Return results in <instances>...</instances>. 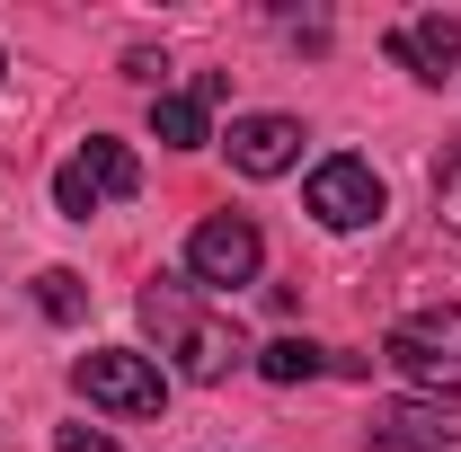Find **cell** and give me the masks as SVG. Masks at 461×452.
<instances>
[{
  "label": "cell",
  "instance_id": "ba28073f",
  "mask_svg": "<svg viewBox=\"0 0 461 452\" xmlns=\"http://www.w3.org/2000/svg\"><path fill=\"white\" fill-rule=\"evenodd\" d=\"M222 151H230L240 177H285L293 160H302V124H293V115H240L222 133Z\"/></svg>",
  "mask_w": 461,
  "mask_h": 452
},
{
  "label": "cell",
  "instance_id": "8fae6325",
  "mask_svg": "<svg viewBox=\"0 0 461 452\" xmlns=\"http://www.w3.org/2000/svg\"><path fill=\"white\" fill-rule=\"evenodd\" d=\"M151 133H160L169 151H204V142H213V133H204V98H195V89H160V98H151Z\"/></svg>",
  "mask_w": 461,
  "mask_h": 452
},
{
  "label": "cell",
  "instance_id": "4fadbf2b",
  "mask_svg": "<svg viewBox=\"0 0 461 452\" xmlns=\"http://www.w3.org/2000/svg\"><path fill=\"white\" fill-rule=\"evenodd\" d=\"M435 222L461 240V133L444 142V160H435Z\"/></svg>",
  "mask_w": 461,
  "mask_h": 452
},
{
  "label": "cell",
  "instance_id": "30bf717a",
  "mask_svg": "<svg viewBox=\"0 0 461 452\" xmlns=\"http://www.w3.org/2000/svg\"><path fill=\"white\" fill-rule=\"evenodd\" d=\"M249 364H258V382L293 391V382H320V373H329V346H311V338H276V346H258Z\"/></svg>",
  "mask_w": 461,
  "mask_h": 452
},
{
  "label": "cell",
  "instance_id": "5b68a950",
  "mask_svg": "<svg viewBox=\"0 0 461 452\" xmlns=\"http://www.w3.org/2000/svg\"><path fill=\"white\" fill-rule=\"evenodd\" d=\"M71 382H80V399H98V408H115V417H160V408H169L160 364L133 355V346H98V355H80Z\"/></svg>",
  "mask_w": 461,
  "mask_h": 452
},
{
  "label": "cell",
  "instance_id": "52a82bcc",
  "mask_svg": "<svg viewBox=\"0 0 461 452\" xmlns=\"http://www.w3.org/2000/svg\"><path fill=\"white\" fill-rule=\"evenodd\" d=\"M382 54L400 62V71H417V80H435V89H444V80L461 71V18H453V9H426V18H400V27L382 36Z\"/></svg>",
  "mask_w": 461,
  "mask_h": 452
},
{
  "label": "cell",
  "instance_id": "3957f363",
  "mask_svg": "<svg viewBox=\"0 0 461 452\" xmlns=\"http://www.w3.org/2000/svg\"><path fill=\"white\" fill-rule=\"evenodd\" d=\"M382 364L391 373H408L417 391H461V302H444V311H417V320H400L391 338H382Z\"/></svg>",
  "mask_w": 461,
  "mask_h": 452
},
{
  "label": "cell",
  "instance_id": "8992f818",
  "mask_svg": "<svg viewBox=\"0 0 461 452\" xmlns=\"http://www.w3.org/2000/svg\"><path fill=\"white\" fill-rule=\"evenodd\" d=\"M258 267H267V240H258V222L249 213H204L195 222V240H186V284H258Z\"/></svg>",
  "mask_w": 461,
  "mask_h": 452
},
{
  "label": "cell",
  "instance_id": "7a4b0ae2",
  "mask_svg": "<svg viewBox=\"0 0 461 452\" xmlns=\"http://www.w3.org/2000/svg\"><path fill=\"white\" fill-rule=\"evenodd\" d=\"M124 195H142V160H133V142H115V133H89V142L54 169L62 222H89L98 204H124Z\"/></svg>",
  "mask_w": 461,
  "mask_h": 452
},
{
  "label": "cell",
  "instance_id": "5bb4252c",
  "mask_svg": "<svg viewBox=\"0 0 461 452\" xmlns=\"http://www.w3.org/2000/svg\"><path fill=\"white\" fill-rule=\"evenodd\" d=\"M54 452H115V435H98V426H54Z\"/></svg>",
  "mask_w": 461,
  "mask_h": 452
},
{
  "label": "cell",
  "instance_id": "6da1fadb",
  "mask_svg": "<svg viewBox=\"0 0 461 452\" xmlns=\"http://www.w3.org/2000/svg\"><path fill=\"white\" fill-rule=\"evenodd\" d=\"M142 329L160 338V355H169L186 382H230L240 364H249V346H240V320L230 311H204L195 302V284L186 276H151L142 284Z\"/></svg>",
  "mask_w": 461,
  "mask_h": 452
},
{
  "label": "cell",
  "instance_id": "9c48e42d",
  "mask_svg": "<svg viewBox=\"0 0 461 452\" xmlns=\"http://www.w3.org/2000/svg\"><path fill=\"white\" fill-rule=\"evenodd\" d=\"M373 435H400V444L461 452V408H453V399H391V408H373Z\"/></svg>",
  "mask_w": 461,
  "mask_h": 452
},
{
  "label": "cell",
  "instance_id": "9a60e30c",
  "mask_svg": "<svg viewBox=\"0 0 461 452\" xmlns=\"http://www.w3.org/2000/svg\"><path fill=\"white\" fill-rule=\"evenodd\" d=\"M364 452H435V444H400V435H364Z\"/></svg>",
  "mask_w": 461,
  "mask_h": 452
},
{
  "label": "cell",
  "instance_id": "7c38bea8",
  "mask_svg": "<svg viewBox=\"0 0 461 452\" xmlns=\"http://www.w3.org/2000/svg\"><path fill=\"white\" fill-rule=\"evenodd\" d=\"M36 311L62 320V329H71V320H89V284L71 276V267H45V276H36Z\"/></svg>",
  "mask_w": 461,
  "mask_h": 452
},
{
  "label": "cell",
  "instance_id": "277c9868",
  "mask_svg": "<svg viewBox=\"0 0 461 452\" xmlns=\"http://www.w3.org/2000/svg\"><path fill=\"white\" fill-rule=\"evenodd\" d=\"M302 213H311L320 231H364V222H382V213H391V186H382V169H373V160L338 151V160H320V169H311Z\"/></svg>",
  "mask_w": 461,
  "mask_h": 452
},
{
  "label": "cell",
  "instance_id": "2e32d148",
  "mask_svg": "<svg viewBox=\"0 0 461 452\" xmlns=\"http://www.w3.org/2000/svg\"><path fill=\"white\" fill-rule=\"evenodd\" d=\"M0 71H9V54H0Z\"/></svg>",
  "mask_w": 461,
  "mask_h": 452
}]
</instances>
